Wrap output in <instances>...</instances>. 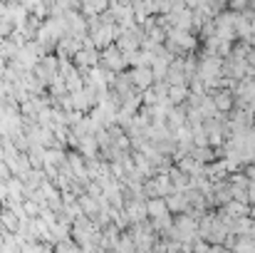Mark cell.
Segmentation results:
<instances>
[{
	"label": "cell",
	"instance_id": "6da1fadb",
	"mask_svg": "<svg viewBox=\"0 0 255 253\" xmlns=\"http://www.w3.org/2000/svg\"><path fill=\"white\" fill-rule=\"evenodd\" d=\"M131 77H134V84H136V87H149L151 80H154V72H151V67H146V70H144V67H136Z\"/></svg>",
	"mask_w": 255,
	"mask_h": 253
},
{
	"label": "cell",
	"instance_id": "7a4b0ae2",
	"mask_svg": "<svg viewBox=\"0 0 255 253\" xmlns=\"http://www.w3.org/2000/svg\"><path fill=\"white\" fill-rule=\"evenodd\" d=\"M151 214H156V216H161V214H166V204H161V201H151Z\"/></svg>",
	"mask_w": 255,
	"mask_h": 253
}]
</instances>
